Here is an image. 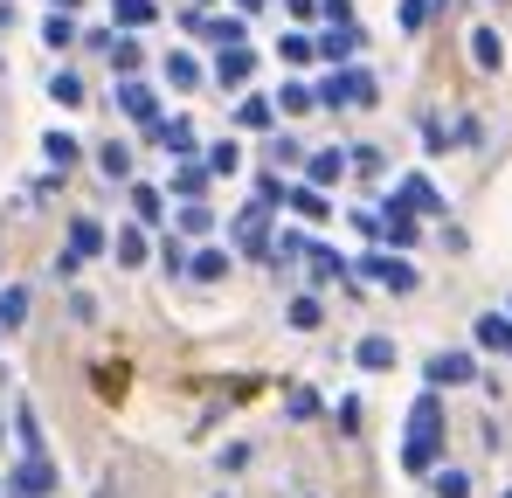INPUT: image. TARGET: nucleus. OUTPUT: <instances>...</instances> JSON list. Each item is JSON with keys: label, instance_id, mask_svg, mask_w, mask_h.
<instances>
[{"label": "nucleus", "instance_id": "nucleus-1", "mask_svg": "<svg viewBox=\"0 0 512 498\" xmlns=\"http://www.w3.org/2000/svg\"><path fill=\"white\" fill-rule=\"evenodd\" d=\"M402 464L416 471V478H429L436 464H443V395L429 388V395H416V409H409V443H402Z\"/></svg>", "mask_w": 512, "mask_h": 498}, {"label": "nucleus", "instance_id": "nucleus-2", "mask_svg": "<svg viewBox=\"0 0 512 498\" xmlns=\"http://www.w3.org/2000/svg\"><path fill=\"white\" fill-rule=\"evenodd\" d=\"M312 97H319L326 111H340V104H360V111H367V104H374V77H367V70H333Z\"/></svg>", "mask_w": 512, "mask_h": 498}, {"label": "nucleus", "instance_id": "nucleus-3", "mask_svg": "<svg viewBox=\"0 0 512 498\" xmlns=\"http://www.w3.org/2000/svg\"><path fill=\"white\" fill-rule=\"evenodd\" d=\"M7 492L14 498H56V464L49 457H21L14 478H7Z\"/></svg>", "mask_w": 512, "mask_h": 498}, {"label": "nucleus", "instance_id": "nucleus-4", "mask_svg": "<svg viewBox=\"0 0 512 498\" xmlns=\"http://www.w3.org/2000/svg\"><path fill=\"white\" fill-rule=\"evenodd\" d=\"M360 277L388 284L395 298H402V291H416V270H409V256H388V249H381V256H367V263H360Z\"/></svg>", "mask_w": 512, "mask_h": 498}, {"label": "nucleus", "instance_id": "nucleus-5", "mask_svg": "<svg viewBox=\"0 0 512 498\" xmlns=\"http://www.w3.org/2000/svg\"><path fill=\"white\" fill-rule=\"evenodd\" d=\"M478 360L471 353H429V388H471Z\"/></svg>", "mask_w": 512, "mask_h": 498}, {"label": "nucleus", "instance_id": "nucleus-6", "mask_svg": "<svg viewBox=\"0 0 512 498\" xmlns=\"http://www.w3.org/2000/svg\"><path fill=\"white\" fill-rule=\"evenodd\" d=\"M374 236H388V243H416V208L388 194V208L374 215Z\"/></svg>", "mask_w": 512, "mask_h": 498}, {"label": "nucleus", "instance_id": "nucleus-7", "mask_svg": "<svg viewBox=\"0 0 512 498\" xmlns=\"http://www.w3.org/2000/svg\"><path fill=\"white\" fill-rule=\"evenodd\" d=\"M90 49H104V56H111V63H118V70H125V77H132V70H139V63H146V49H139V42H132V35H90Z\"/></svg>", "mask_w": 512, "mask_h": 498}, {"label": "nucleus", "instance_id": "nucleus-8", "mask_svg": "<svg viewBox=\"0 0 512 498\" xmlns=\"http://www.w3.org/2000/svg\"><path fill=\"white\" fill-rule=\"evenodd\" d=\"M263 222H270V215H263V201L236 215V243L250 249V256H263V249H270V229H263Z\"/></svg>", "mask_w": 512, "mask_h": 498}, {"label": "nucleus", "instance_id": "nucleus-9", "mask_svg": "<svg viewBox=\"0 0 512 498\" xmlns=\"http://www.w3.org/2000/svg\"><path fill=\"white\" fill-rule=\"evenodd\" d=\"M471 339H478L485 353H512V319H499V312H485V319L471 326Z\"/></svg>", "mask_w": 512, "mask_h": 498}, {"label": "nucleus", "instance_id": "nucleus-10", "mask_svg": "<svg viewBox=\"0 0 512 498\" xmlns=\"http://www.w3.org/2000/svg\"><path fill=\"white\" fill-rule=\"evenodd\" d=\"M118 111H125V118H139V125H160V118H153V90H146V83H118Z\"/></svg>", "mask_w": 512, "mask_h": 498}, {"label": "nucleus", "instance_id": "nucleus-11", "mask_svg": "<svg viewBox=\"0 0 512 498\" xmlns=\"http://www.w3.org/2000/svg\"><path fill=\"white\" fill-rule=\"evenodd\" d=\"M353 360H360L367 374H381V367H395V339H381V332H367V339L353 346Z\"/></svg>", "mask_w": 512, "mask_h": 498}, {"label": "nucleus", "instance_id": "nucleus-12", "mask_svg": "<svg viewBox=\"0 0 512 498\" xmlns=\"http://www.w3.org/2000/svg\"><path fill=\"white\" fill-rule=\"evenodd\" d=\"M250 70H256L250 49H222V56H215V83H229V90H236V83H250Z\"/></svg>", "mask_w": 512, "mask_h": 498}, {"label": "nucleus", "instance_id": "nucleus-13", "mask_svg": "<svg viewBox=\"0 0 512 498\" xmlns=\"http://www.w3.org/2000/svg\"><path fill=\"white\" fill-rule=\"evenodd\" d=\"M187 277H201V284H222V277H229V249H201V256H187Z\"/></svg>", "mask_w": 512, "mask_h": 498}, {"label": "nucleus", "instance_id": "nucleus-14", "mask_svg": "<svg viewBox=\"0 0 512 498\" xmlns=\"http://www.w3.org/2000/svg\"><path fill=\"white\" fill-rule=\"evenodd\" d=\"M97 249H104V229H97L90 215H77V222H70V256L84 263V256H97Z\"/></svg>", "mask_w": 512, "mask_h": 498}, {"label": "nucleus", "instance_id": "nucleus-15", "mask_svg": "<svg viewBox=\"0 0 512 498\" xmlns=\"http://www.w3.org/2000/svg\"><path fill=\"white\" fill-rule=\"evenodd\" d=\"M395 201H409V208H423V215H436V208H443V194H436L429 180H416V173H409V180L395 187Z\"/></svg>", "mask_w": 512, "mask_h": 498}, {"label": "nucleus", "instance_id": "nucleus-16", "mask_svg": "<svg viewBox=\"0 0 512 498\" xmlns=\"http://www.w3.org/2000/svg\"><path fill=\"white\" fill-rule=\"evenodd\" d=\"M111 256H118V263H125V270H139V263H146V236H139V229H118V236H111Z\"/></svg>", "mask_w": 512, "mask_h": 498}, {"label": "nucleus", "instance_id": "nucleus-17", "mask_svg": "<svg viewBox=\"0 0 512 498\" xmlns=\"http://www.w3.org/2000/svg\"><path fill=\"white\" fill-rule=\"evenodd\" d=\"M471 63H478V70H499V63H506V42H499L492 28H478V35H471Z\"/></svg>", "mask_w": 512, "mask_h": 498}, {"label": "nucleus", "instance_id": "nucleus-18", "mask_svg": "<svg viewBox=\"0 0 512 498\" xmlns=\"http://www.w3.org/2000/svg\"><path fill=\"white\" fill-rule=\"evenodd\" d=\"M429 485H436V498H471V478H464L457 464H436V471H429Z\"/></svg>", "mask_w": 512, "mask_h": 498}, {"label": "nucleus", "instance_id": "nucleus-19", "mask_svg": "<svg viewBox=\"0 0 512 498\" xmlns=\"http://www.w3.org/2000/svg\"><path fill=\"white\" fill-rule=\"evenodd\" d=\"M305 166H312V187H333V180L346 173V153H333V146H326V153H312Z\"/></svg>", "mask_w": 512, "mask_h": 498}, {"label": "nucleus", "instance_id": "nucleus-20", "mask_svg": "<svg viewBox=\"0 0 512 498\" xmlns=\"http://www.w3.org/2000/svg\"><path fill=\"white\" fill-rule=\"evenodd\" d=\"M14 429H21V457H42V422H35V409H28V402L14 409Z\"/></svg>", "mask_w": 512, "mask_h": 498}, {"label": "nucleus", "instance_id": "nucleus-21", "mask_svg": "<svg viewBox=\"0 0 512 498\" xmlns=\"http://www.w3.org/2000/svg\"><path fill=\"white\" fill-rule=\"evenodd\" d=\"M21 319H28V291L14 284V291H0V332H14Z\"/></svg>", "mask_w": 512, "mask_h": 498}, {"label": "nucleus", "instance_id": "nucleus-22", "mask_svg": "<svg viewBox=\"0 0 512 498\" xmlns=\"http://www.w3.org/2000/svg\"><path fill=\"white\" fill-rule=\"evenodd\" d=\"M353 49H360V35H353V28H326V42H319V56H333V63H346Z\"/></svg>", "mask_w": 512, "mask_h": 498}, {"label": "nucleus", "instance_id": "nucleus-23", "mask_svg": "<svg viewBox=\"0 0 512 498\" xmlns=\"http://www.w3.org/2000/svg\"><path fill=\"white\" fill-rule=\"evenodd\" d=\"M49 97H56V104H84V77H77V70H56V77H49Z\"/></svg>", "mask_w": 512, "mask_h": 498}, {"label": "nucleus", "instance_id": "nucleus-24", "mask_svg": "<svg viewBox=\"0 0 512 498\" xmlns=\"http://www.w3.org/2000/svg\"><path fill=\"white\" fill-rule=\"evenodd\" d=\"M270 118H277V104H263V97H243V111H236V125H250V132H270Z\"/></svg>", "mask_w": 512, "mask_h": 498}, {"label": "nucleus", "instance_id": "nucleus-25", "mask_svg": "<svg viewBox=\"0 0 512 498\" xmlns=\"http://www.w3.org/2000/svg\"><path fill=\"white\" fill-rule=\"evenodd\" d=\"M236 166H243V153H236L229 139H215V146H208V160H201V173H236Z\"/></svg>", "mask_w": 512, "mask_h": 498}, {"label": "nucleus", "instance_id": "nucleus-26", "mask_svg": "<svg viewBox=\"0 0 512 498\" xmlns=\"http://www.w3.org/2000/svg\"><path fill=\"white\" fill-rule=\"evenodd\" d=\"M42 42H49V49H70V42H77V21H70V14H49V21H42Z\"/></svg>", "mask_w": 512, "mask_h": 498}, {"label": "nucleus", "instance_id": "nucleus-27", "mask_svg": "<svg viewBox=\"0 0 512 498\" xmlns=\"http://www.w3.org/2000/svg\"><path fill=\"white\" fill-rule=\"evenodd\" d=\"M208 35H215L222 49H243V14H215V21H208Z\"/></svg>", "mask_w": 512, "mask_h": 498}, {"label": "nucleus", "instance_id": "nucleus-28", "mask_svg": "<svg viewBox=\"0 0 512 498\" xmlns=\"http://www.w3.org/2000/svg\"><path fill=\"white\" fill-rule=\"evenodd\" d=\"M111 14H118L125 28H146V21H153L160 7H153V0H111Z\"/></svg>", "mask_w": 512, "mask_h": 498}, {"label": "nucleus", "instance_id": "nucleus-29", "mask_svg": "<svg viewBox=\"0 0 512 498\" xmlns=\"http://www.w3.org/2000/svg\"><path fill=\"white\" fill-rule=\"evenodd\" d=\"M42 153H49V166H56V173H63V166L77 160V139H70V132H49V139H42Z\"/></svg>", "mask_w": 512, "mask_h": 498}, {"label": "nucleus", "instance_id": "nucleus-30", "mask_svg": "<svg viewBox=\"0 0 512 498\" xmlns=\"http://www.w3.org/2000/svg\"><path fill=\"white\" fill-rule=\"evenodd\" d=\"M333 277H346V256H333V249H312V284H333Z\"/></svg>", "mask_w": 512, "mask_h": 498}, {"label": "nucleus", "instance_id": "nucleus-31", "mask_svg": "<svg viewBox=\"0 0 512 498\" xmlns=\"http://www.w3.org/2000/svg\"><path fill=\"white\" fill-rule=\"evenodd\" d=\"M284 201H291L298 215H312V222H326V194H319V187H298V194H284Z\"/></svg>", "mask_w": 512, "mask_h": 498}, {"label": "nucleus", "instance_id": "nucleus-32", "mask_svg": "<svg viewBox=\"0 0 512 498\" xmlns=\"http://www.w3.org/2000/svg\"><path fill=\"white\" fill-rule=\"evenodd\" d=\"M167 83H173V90H194V83H201L194 56H167Z\"/></svg>", "mask_w": 512, "mask_h": 498}, {"label": "nucleus", "instance_id": "nucleus-33", "mask_svg": "<svg viewBox=\"0 0 512 498\" xmlns=\"http://www.w3.org/2000/svg\"><path fill=\"white\" fill-rule=\"evenodd\" d=\"M97 166H104V180H125V173H132V153H125V146H104Z\"/></svg>", "mask_w": 512, "mask_h": 498}, {"label": "nucleus", "instance_id": "nucleus-34", "mask_svg": "<svg viewBox=\"0 0 512 498\" xmlns=\"http://www.w3.org/2000/svg\"><path fill=\"white\" fill-rule=\"evenodd\" d=\"M277 104H284V111H291V118H305V111H312V104H319V97H312V90H305V83H284V97H277Z\"/></svg>", "mask_w": 512, "mask_h": 498}, {"label": "nucleus", "instance_id": "nucleus-35", "mask_svg": "<svg viewBox=\"0 0 512 498\" xmlns=\"http://www.w3.org/2000/svg\"><path fill=\"white\" fill-rule=\"evenodd\" d=\"M132 208H139V222H160V215H167V201H160V187H139V194H132Z\"/></svg>", "mask_w": 512, "mask_h": 498}, {"label": "nucleus", "instance_id": "nucleus-36", "mask_svg": "<svg viewBox=\"0 0 512 498\" xmlns=\"http://www.w3.org/2000/svg\"><path fill=\"white\" fill-rule=\"evenodd\" d=\"M180 229H187V236H208V229H215V215H208L201 201H187V208H180Z\"/></svg>", "mask_w": 512, "mask_h": 498}, {"label": "nucleus", "instance_id": "nucleus-37", "mask_svg": "<svg viewBox=\"0 0 512 498\" xmlns=\"http://www.w3.org/2000/svg\"><path fill=\"white\" fill-rule=\"evenodd\" d=\"M201 180H208L201 166H180V173H173V194H180V201H194V194H201Z\"/></svg>", "mask_w": 512, "mask_h": 498}, {"label": "nucleus", "instance_id": "nucleus-38", "mask_svg": "<svg viewBox=\"0 0 512 498\" xmlns=\"http://www.w3.org/2000/svg\"><path fill=\"white\" fill-rule=\"evenodd\" d=\"M291 326H298V332L319 326V298H291Z\"/></svg>", "mask_w": 512, "mask_h": 498}, {"label": "nucleus", "instance_id": "nucleus-39", "mask_svg": "<svg viewBox=\"0 0 512 498\" xmlns=\"http://www.w3.org/2000/svg\"><path fill=\"white\" fill-rule=\"evenodd\" d=\"M277 56H284V63H312V42H305V35H284Z\"/></svg>", "mask_w": 512, "mask_h": 498}, {"label": "nucleus", "instance_id": "nucleus-40", "mask_svg": "<svg viewBox=\"0 0 512 498\" xmlns=\"http://www.w3.org/2000/svg\"><path fill=\"white\" fill-rule=\"evenodd\" d=\"M429 21V0H402V28H423Z\"/></svg>", "mask_w": 512, "mask_h": 498}, {"label": "nucleus", "instance_id": "nucleus-41", "mask_svg": "<svg viewBox=\"0 0 512 498\" xmlns=\"http://www.w3.org/2000/svg\"><path fill=\"white\" fill-rule=\"evenodd\" d=\"M291 415H319V395L312 388H291Z\"/></svg>", "mask_w": 512, "mask_h": 498}, {"label": "nucleus", "instance_id": "nucleus-42", "mask_svg": "<svg viewBox=\"0 0 512 498\" xmlns=\"http://www.w3.org/2000/svg\"><path fill=\"white\" fill-rule=\"evenodd\" d=\"M284 7H291L298 21H305V14H319V0H284Z\"/></svg>", "mask_w": 512, "mask_h": 498}, {"label": "nucleus", "instance_id": "nucleus-43", "mask_svg": "<svg viewBox=\"0 0 512 498\" xmlns=\"http://www.w3.org/2000/svg\"><path fill=\"white\" fill-rule=\"evenodd\" d=\"M263 7H270V0H236V14H263Z\"/></svg>", "mask_w": 512, "mask_h": 498}, {"label": "nucleus", "instance_id": "nucleus-44", "mask_svg": "<svg viewBox=\"0 0 512 498\" xmlns=\"http://www.w3.org/2000/svg\"><path fill=\"white\" fill-rule=\"evenodd\" d=\"M70 7H77V0H56V14H70Z\"/></svg>", "mask_w": 512, "mask_h": 498}, {"label": "nucleus", "instance_id": "nucleus-45", "mask_svg": "<svg viewBox=\"0 0 512 498\" xmlns=\"http://www.w3.org/2000/svg\"><path fill=\"white\" fill-rule=\"evenodd\" d=\"M0 443H7V436H0Z\"/></svg>", "mask_w": 512, "mask_h": 498}, {"label": "nucleus", "instance_id": "nucleus-46", "mask_svg": "<svg viewBox=\"0 0 512 498\" xmlns=\"http://www.w3.org/2000/svg\"><path fill=\"white\" fill-rule=\"evenodd\" d=\"M506 498H512V492H506Z\"/></svg>", "mask_w": 512, "mask_h": 498}]
</instances>
